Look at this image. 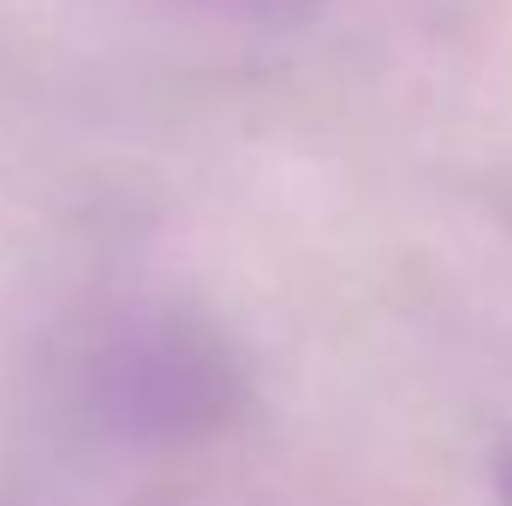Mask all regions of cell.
Here are the masks:
<instances>
[{
  "label": "cell",
  "instance_id": "6da1fadb",
  "mask_svg": "<svg viewBox=\"0 0 512 506\" xmlns=\"http://www.w3.org/2000/svg\"><path fill=\"white\" fill-rule=\"evenodd\" d=\"M251 399L239 352L185 310H126L84 352V405L126 441L221 435Z\"/></svg>",
  "mask_w": 512,
  "mask_h": 506
},
{
  "label": "cell",
  "instance_id": "7a4b0ae2",
  "mask_svg": "<svg viewBox=\"0 0 512 506\" xmlns=\"http://www.w3.org/2000/svg\"><path fill=\"white\" fill-rule=\"evenodd\" d=\"M179 12H203V18H227V24H292L304 12H316L322 0H167Z\"/></svg>",
  "mask_w": 512,
  "mask_h": 506
},
{
  "label": "cell",
  "instance_id": "3957f363",
  "mask_svg": "<svg viewBox=\"0 0 512 506\" xmlns=\"http://www.w3.org/2000/svg\"><path fill=\"white\" fill-rule=\"evenodd\" d=\"M495 495H501V506H512V441L501 447V459H495Z\"/></svg>",
  "mask_w": 512,
  "mask_h": 506
}]
</instances>
